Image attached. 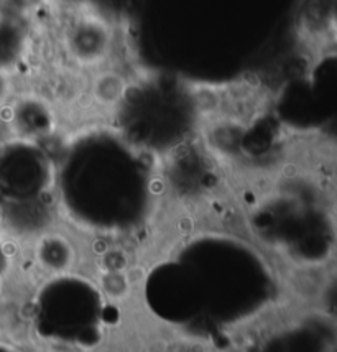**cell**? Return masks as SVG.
I'll return each mask as SVG.
<instances>
[{"instance_id":"obj_1","label":"cell","mask_w":337,"mask_h":352,"mask_svg":"<svg viewBox=\"0 0 337 352\" xmlns=\"http://www.w3.org/2000/svg\"><path fill=\"white\" fill-rule=\"evenodd\" d=\"M61 46L76 68L96 71L111 60L116 48V32L102 15L81 12L63 30Z\"/></svg>"},{"instance_id":"obj_2","label":"cell","mask_w":337,"mask_h":352,"mask_svg":"<svg viewBox=\"0 0 337 352\" xmlns=\"http://www.w3.org/2000/svg\"><path fill=\"white\" fill-rule=\"evenodd\" d=\"M28 48L25 22L0 15V69L10 71L20 65Z\"/></svg>"},{"instance_id":"obj_3","label":"cell","mask_w":337,"mask_h":352,"mask_svg":"<svg viewBox=\"0 0 337 352\" xmlns=\"http://www.w3.org/2000/svg\"><path fill=\"white\" fill-rule=\"evenodd\" d=\"M127 79L120 71L102 66V68L94 71V76H92L89 85V96L92 102L100 111L109 112L119 106L125 91H127Z\"/></svg>"}]
</instances>
